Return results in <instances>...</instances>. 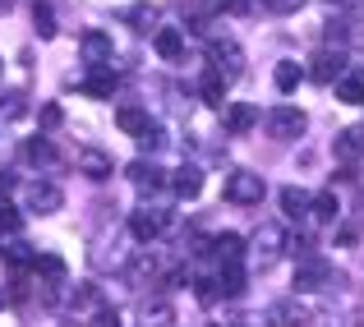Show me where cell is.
<instances>
[{
    "label": "cell",
    "instance_id": "5bb4252c",
    "mask_svg": "<svg viewBox=\"0 0 364 327\" xmlns=\"http://www.w3.org/2000/svg\"><path fill=\"white\" fill-rule=\"evenodd\" d=\"M309 313H304V304H295V300H277L272 309H267V323L272 327H300Z\"/></svg>",
    "mask_w": 364,
    "mask_h": 327
},
{
    "label": "cell",
    "instance_id": "ac0fdd59",
    "mask_svg": "<svg viewBox=\"0 0 364 327\" xmlns=\"http://www.w3.org/2000/svg\"><path fill=\"white\" fill-rule=\"evenodd\" d=\"M0 254H5L9 267H33L37 263V249L28 240H0Z\"/></svg>",
    "mask_w": 364,
    "mask_h": 327
},
{
    "label": "cell",
    "instance_id": "1f68e13d",
    "mask_svg": "<svg viewBox=\"0 0 364 327\" xmlns=\"http://www.w3.org/2000/svg\"><path fill=\"white\" fill-rule=\"evenodd\" d=\"M0 115H5V120L23 115V92H5V97H0Z\"/></svg>",
    "mask_w": 364,
    "mask_h": 327
},
{
    "label": "cell",
    "instance_id": "8992f818",
    "mask_svg": "<svg viewBox=\"0 0 364 327\" xmlns=\"http://www.w3.org/2000/svg\"><path fill=\"white\" fill-rule=\"evenodd\" d=\"M332 282V263L328 258H304L300 267H295V291H318V286Z\"/></svg>",
    "mask_w": 364,
    "mask_h": 327
},
{
    "label": "cell",
    "instance_id": "30bf717a",
    "mask_svg": "<svg viewBox=\"0 0 364 327\" xmlns=\"http://www.w3.org/2000/svg\"><path fill=\"white\" fill-rule=\"evenodd\" d=\"M341 70H346V55H341V51H318L314 65H309V79L314 83H337Z\"/></svg>",
    "mask_w": 364,
    "mask_h": 327
},
{
    "label": "cell",
    "instance_id": "d4e9b609",
    "mask_svg": "<svg viewBox=\"0 0 364 327\" xmlns=\"http://www.w3.org/2000/svg\"><path fill=\"white\" fill-rule=\"evenodd\" d=\"M217 291H222V295H240V291H245V272H240L235 263H226L222 277H217Z\"/></svg>",
    "mask_w": 364,
    "mask_h": 327
},
{
    "label": "cell",
    "instance_id": "5b68a950",
    "mask_svg": "<svg viewBox=\"0 0 364 327\" xmlns=\"http://www.w3.org/2000/svg\"><path fill=\"white\" fill-rule=\"evenodd\" d=\"M286 245H291V240H286L282 226H263V230L254 235V258L267 267V263H277V258L286 254Z\"/></svg>",
    "mask_w": 364,
    "mask_h": 327
},
{
    "label": "cell",
    "instance_id": "277c9868",
    "mask_svg": "<svg viewBox=\"0 0 364 327\" xmlns=\"http://www.w3.org/2000/svg\"><path fill=\"white\" fill-rule=\"evenodd\" d=\"M166 213H161V208H139V213L129 217V235L139 240V245H152V240L161 235V230H166Z\"/></svg>",
    "mask_w": 364,
    "mask_h": 327
},
{
    "label": "cell",
    "instance_id": "4dcf8cb0",
    "mask_svg": "<svg viewBox=\"0 0 364 327\" xmlns=\"http://www.w3.org/2000/svg\"><path fill=\"white\" fill-rule=\"evenodd\" d=\"M18 226H23V217H18L9 203H0V240H5V235H14Z\"/></svg>",
    "mask_w": 364,
    "mask_h": 327
},
{
    "label": "cell",
    "instance_id": "d6986e66",
    "mask_svg": "<svg viewBox=\"0 0 364 327\" xmlns=\"http://www.w3.org/2000/svg\"><path fill=\"white\" fill-rule=\"evenodd\" d=\"M337 213H341V203H337V194H332V189H328V194H314V198H309V217L323 221V226H328V221H337Z\"/></svg>",
    "mask_w": 364,
    "mask_h": 327
},
{
    "label": "cell",
    "instance_id": "8d00e7d4",
    "mask_svg": "<svg viewBox=\"0 0 364 327\" xmlns=\"http://www.w3.org/2000/svg\"><path fill=\"white\" fill-rule=\"evenodd\" d=\"M9 9H14V0H0V14H9Z\"/></svg>",
    "mask_w": 364,
    "mask_h": 327
},
{
    "label": "cell",
    "instance_id": "4316f807",
    "mask_svg": "<svg viewBox=\"0 0 364 327\" xmlns=\"http://www.w3.org/2000/svg\"><path fill=\"white\" fill-rule=\"evenodd\" d=\"M198 92H203V102H213V107H222L226 79H222V74H217V70H208V74H203V88H198Z\"/></svg>",
    "mask_w": 364,
    "mask_h": 327
},
{
    "label": "cell",
    "instance_id": "d590c367",
    "mask_svg": "<svg viewBox=\"0 0 364 327\" xmlns=\"http://www.w3.org/2000/svg\"><path fill=\"white\" fill-rule=\"evenodd\" d=\"M203 5H208V9H231L235 0H203Z\"/></svg>",
    "mask_w": 364,
    "mask_h": 327
},
{
    "label": "cell",
    "instance_id": "52a82bcc",
    "mask_svg": "<svg viewBox=\"0 0 364 327\" xmlns=\"http://www.w3.org/2000/svg\"><path fill=\"white\" fill-rule=\"evenodd\" d=\"M129 180H134V189H143V194H157V189H166V171L157 166V161H134L129 166Z\"/></svg>",
    "mask_w": 364,
    "mask_h": 327
},
{
    "label": "cell",
    "instance_id": "7c38bea8",
    "mask_svg": "<svg viewBox=\"0 0 364 327\" xmlns=\"http://www.w3.org/2000/svg\"><path fill=\"white\" fill-rule=\"evenodd\" d=\"M332 152H337L341 161L364 157V124H350V129H341V134H337V143H332Z\"/></svg>",
    "mask_w": 364,
    "mask_h": 327
},
{
    "label": "cell",
    "instance_id": "7a4b0ae2",
    "mask_svg": "<svg viewBox=\"0 0 364 327\" xmlns=\"http://www.w3.org/2000/svg\"><path fill=\"white\" fill-rule=\"evenodd\" d=\"M23 208L37 217H51L65 208V189L51 185V180H33V185H23Z\"/></svg>",
    "mask_w": 364,
    "mask_h": 327
},
{
    "label": "cell",
    "instance_id": "3957f363",
    "mask_svg": "<svg viewBox=\"0 0 364 327\" xmlns=\"http://www.w3.org/2000/svg\"><path fill=\"white\" fill-rule=\"evenodd\" d=\"M258 120H263V129L272 134V139H300L304 124H309L300 107H272L267 115H258Z\"/></svg>",
    "mask_w": 364,
    "mask_h": 327
},
{
    "label": "cell",
    "instance_id": "9a60e30c",
    "mask_svg": "<svg viewBox=\"0 0 364 327\" xmlns=\"http://www.w3.org/2000/svg\"><path fill=\"white\" fill-rule=\"evenodd\" d=\"M171 189H176L180 198H194L198 189H203V171L198 166H180V171H171V180H166Z\"/></svg>",
    "mask_w": 364,
    "mask_h": 327
},
{
    "label": "cell",
    "instance_id": "484cf974",
    "mask_svg": "<svg viewBox=\"0 0 364 327\" xmlns=\"http://www.w3.org/2000/svg\"><path fill=\"white\" fill-rule=\"evenodd\" d=\"M33 28H37V37H42V42H51V37H55V14H51V5H37V9H33Z\"/></svg>",
    "mask_w": 364,
    "mask_h": 327
},
{
    "label": "cell",
    "instance_id": "83f0119b",
    "mask_svg": "<svg viewBox=\"0 0 364 327\" xmlns=\"http://www.w3.org/2000/svg\"><path fill=\"white\" fill-rule=\"evenodd\" d=\"M143 327H171V304L166 300L148 304V309H143Z\"/></svg>",
    "mask_w": 364,
    "mask_h": 327
},
{
    "label": "cell",
    "instance_id": "f546056e",
    "mask_svg": "<svg viewBox=\"0 0 364 327\" xmlns=\"http://www.w3.org/2000/svg\"><path fill=\"white\" fill-rule=\"evenodd\" d=\"M28 161H33V166H42V161L51 166V161H55V148L46 139H33V143H28Z\"/></svg>",
    "mask_w": 364,
    "mask_h": 327
},
{
    "label": "cell",
    "instance_id": "603a6c76",
    "mask_svg": "<svg viewBox=\"0 0 364 327\" xmlns=\"http://www.w3.org/2000/svg\"><path fill=\"white\" fill-rule=\"evenodd\" d=\"M83 92H88V97H111V92H116V79H111L102 65H92V74L83 79Z\"/></svg>",
    "mask_w": 364,
    "mask_h": 327
},
{
    "label": "cell",
    "instance_id": "6da1fadb",
    "mask_svg": "<svg viewBox=\"0 0 364 327\" xmlns=\"http://www.w3.org/2000/svg\"><path fill=\"white\" fill-rule=\"evenodd\" d=\"M263 194H267V185H263V176H254V171H231V176H226V189H222V198L235 203V208L263 203Z\"/></svg>",
    "mask_w": 364,
    "mask_h": 327
},
{
    "label": "cell",
    "instance_id": "f1b7e54d",
    "mask_svg": "<svg viewBox=\"0 0 364 327\" xmlns=\"http://www.w3.org/2000/svg\"><path fill=\"white\" fill-rule=\"evenodd\" d=\"M272 79H277V88H282V92H291L295 83H300V65H295V60H282Z\"/></svg>",
    "mask_w": 364,
    "mask_h": 327
},
{
    "label": "cell",
    "instance_id": "2e32d148",
    "mask_svg": "<svg viewBox=\"0 0 364 327\" xmlns=\"http://www.w3.org/2000/svg\"><path fill=\"white\" fill-rule=\"evenodd\" d=\"M254 124H258V107H249V102L226 107V134H249Z\"/></svg>",
    "mask_w": 364,
    "mask_h": 327
},
{
    "label": "cell",
    "instance_id": "836d02e7",
    "mask_svg": "<svg viewBox=\"0 0 364 327\" xmlns=\"http://www.w3.org/2000/svg\"><path fill=\"white\" fill-rule=\"evenodd\" d=\"M92 327H120V313L116 309H102L97 318H92Z\"/></svg>",
    "mask_w": 364,
    "mask_h": 327
},
{
    "label": "cell",
    "instance_id": "e0dca14e",
    "mask_svg": "<svg viewBox=\"0 0 364 327\" xmlns=\"http://www.w3.org/2000/svg\"><path fill=\"white\" fill-rule=\"evenodd\" d=\"M148 124H152V120H148V111H143V107H116V129H120V134L139 139Z\"/></svg>",
    "mask_w": 364,
    "mask_h": 327
},
{
    "label": "cell",
    "instance_id": "9c48e42d",
    "mask_svg": "<svg viewBox=\"0 0 364 327\" xmlns=\"http://www.w3.org/2000/svg\"><path fill=\"white\" fill-rule=\"evenodd\" d=\"M111 51H116V46H111V37L107 33H97V28H88V33L79 37V55L88 65H107L111 60Z\"/></svg>",
    "mask_w": 364,
    "mask_h": 327
},
{
    "label": "cell",
    "instance_id": "d6a6232c",
    "mask_svg": "<svg viewBox=\"0 0 364 327\" xmlns=\"http://www.w3.org/2000/svg\"><path fill=\"white\" fill-rule=\"evenodd\" d=\"M272 14H295V9H304V0H263Z\"/></svg>",
    "mask_w": 364,
    "mask_h": 327
},
{
    "label": "cell",
    "instance_id": "ffe728a7",
    "mask_svg": "<svg viewBox=\"0 0 364 327\" xmlns=\"http://www.w3.org/2000/svg\"><path fill=\"white\" fill-rule=\"evenodd\" d=\"M124 23H129L134 33H152V28H157V5H129L124 9Z\"/></svg>",
    "mask_w": 364,
    "mask_h": 327
},
{
    "label": "cell",
    "instance_id": "7402d4cb",
    "mask_svg": "<svg viewBox=\"0 0 364 327\" xmlns=\"http://www.w3.org/2000/svg\"><path fill=\"white\" fill-rule=\"evenodd\" d=\"M332 88H337V102H346V107H360L364 102V79H355V74H341Z\"/></svg>",
    "mask_w": 364,
    "mask_h": 327
},
{
    "label": "cell",
    "instance_id": "44dd1931",
    "mask_svg": "<svg viewBox=\"0 0 364 327\" xmlns=\"http://www.w3.org/2000/svg\"><path fill=\"white\" fill-rule=\"evenodd\" d=\"M277 198H282V213H286V217H309V194H304V189L286 185Z\"/></svg>",
    "mask_w": 364,
    "mask_h": 327
},
{
    "label": "cell",
    "instance_id": "ba28073f",
    "mask_svg": "<svg viewBox=\"0 0 364 327\" xmlns=\"http://www.w3.org/2000/svg\"><path fill=\"white\" fill-rule=\"evenodd\" d=\"M213 70L222 74V79H240V70H245L240 46H235V42H217L213 46Z\"/></svg>",
    "mask_w": 364,
    "mask_h": 327
},
{
    "label": "cell",
    "instance_id": "cb8c5ba5",
    "mask_svg": "<svg viewBox=\"0 0 364 327\" xmlns=\"http://www.w3.org/2000/svg\"><path fill=\"white\" fill-rule=\"evenodd\" d=\"M213 245H217V258H222V263H240V254H245V240L240 235L226 230V235H217Z\"/></svg>",
    "mask_w": 364,
    "mask_h": 327
},
{
    "label": "cell",
    "instance_id": "4fadbf2b",
    "mask_svg": "<svg viewBox=\"0 0 364 327\" xmlns=\"http://www.w3.org/2000/svg\"><path fill=\"white\" fill-rule=\"evenodd\" d=\"M152 46H157L161 60H180V55H185V37H180V28H157V33H152Z\"/></svg>",
    "mask_w": 364,
    "mask_h": 327
},
{
    "label": "cell",
    "instance_id": "8fae6325",
    "mask_svg": "<svg viewBox=\"0 0 364 327\" xmlns=\"http://www.w3.org/2000/svg\"><path fill=\"white\" fill-rule=\"evenodd\" d=\"M74 161H79V171L88 180H107L111 171H116V161H111L102 148H79V157H74Z\"/></svg>",
    "mask_w": 364,
    "mask_h": 327
},
{
    "label": "cell",
    "instance_id": "e575fe53",
    "mask_svg": "<svg viewBox=\"0 0 364 327\" xmlns=\"http://www.w3.org/2000/svg\"><path fill=\"white\" fill-rule=\"evenodd\" d=\"M9 189H14V176H9V171H0V194H9Z\"/></svg>",
    "mask_w": 364,
    "mask_h": 327
}]
</instances>
